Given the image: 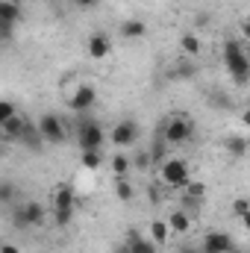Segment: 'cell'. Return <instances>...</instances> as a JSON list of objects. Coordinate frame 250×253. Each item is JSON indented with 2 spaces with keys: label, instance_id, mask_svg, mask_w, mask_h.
Masks as SVG:
<instances>
[{
  "label": "cell",
  "instance_id": "cell-1",
  "mask_svg": "<svg viewBox=\"0 0 250 253\" xmlns=\"http://www.w3.org/2000/svg\"><path fill=\"white\" fill-rule=\"evenodd\" d=\"M224 65H227L230 77H233L239 85H245V83H248L250 59H248V50H245V44H242V42H236V39H227V42H224Z\"/></svg>",
  "mask_w": 250,
  "mask_h": 253
},
{
  "label": "cell",
  "instance_id": "cell-2",
  "mask_svg": "<svg viewBox=\"0 0 250 253\" xmlns=\"http://www.w3.org/2000/svg\"><path fill=\"white\" fill-rule=\"evenodd\" d=\"M191 135H194V121L186 115H174L171 121L162 124V138L168 147H183L186 141H191Z\"/></svg>",
  "mask_w": 250,
  "mask_h": 253
},
{
  "label": "cell",
  "instance_id": "cell-3",
  "mask_svg": "<svg viewBox=\"0 0 250 253\" xmlns=\"http://www.w3.org/2000/svg\"><path fill=\"white\" fill-rule=\"evenodd\" d=\"M44 221V206L39 200H27V203H18L12 209V227L15 230H30V227H39Z\"/></svg>",
  "mask_w": 250,
  "mask_h": 253
},
{
  "label": "cell",
  "instance_id": "cell-4",
  "mask_svg": "<svg viewBox=\"0 0 250 253\" xmlns=\"http://www.w3.org/2000/svg\"><path fill=\"white\" fill-rule=\"evenodd\" d=\"M159 177H162V183L168 186V189H186V183L191 180V171H188V162L183 159H165L162 165H159Z\"/></svg>",
  "mask_w": 250,
  "mask_h": 253
},
{
  "label": "cell",
  "instance_id": "cell-5",
  "mask_svg": "<svg viewBox=\"0 0 250 253\" xmlns=\"http://www.w3.org/2000/svg\"><path fill=\"white\" fill-rule=\"evenodd\" d=\"M39 135H42V141H47V144H62L65 141V124L59 115H53V112H47V115H42L39 118Z\"/></svg>",
  "mask_w": 250,
  "mask_h": 253
},
{
  "label": "cell",
  "instance_id": "cell-6",
  "mask_svg": "<svg viewBox=\"0 0 250 253\" xmlns=\"http://www.w3.org/2000/svg\"><path fill=\"white\" fill-rule=\"evenodd\" d=\"M77 138H80V147H83V150H100L106 132H103V126L97 124V121H83Z\"/></svg>",
  "mask_w": 250,
  "mask_h": 253
},
{
  "label": "cell",
  "instance_id": "cell-7",
  "mask_svg": "<svg viewBox=\"0 0 250 253\" xmlns=\"http://www.w3.org/2000/svg\"><path fill=\"white\" fill-rule=\"evenodd\" d=\"M94 103H97V91H94V85H88V83L77 85L74 94L68 97V106H71L74 112H85V109H91Z\"/></svg>",
  "mask_w": 250,
  "mask_h": 253
},
{
  "label": "cell",
  "instance_id": "cell-8",
  "mask_svg": "<svg viewBox=\"0 0 250 253\" xmlns=\"http://www.w3.org/2000/svg\"><path fill=\"white\" fill-rule=\"evenodd\" d=\"M85 50H88V56H91L94 62H103V59H109V53H112V39H109L106 33H91L88 42H85Z\"/></svg>",
  "mask_w": 250,
  "mask_h": 253
},
{
  "label": "cell",
  "instance_id": "cell-9",
  "mask_svg": "<svg viewBox=\"0 0 250 253\" xmlns=\"http://www.w3.org/2000/svg\"><path fill=\"white\" fill-rule=\"evenodd\" d=\"M109 138H112L115 147H132L135 138H138V126H135V121H118V124L112 126Z\"/></svg>",
  "mask_w": 250,
  "mask_h": 253
},
{
  "label": "cell",
  "instance_id": "cell-10",
  "mask_svg": "<svg viewBox=\"0 0 250 253\" xmlns=\"http://www.w3.org/2000/svg\"><path fill=\"white\" fill-rule=\"evenodd\" d=\"M233 248H236V242L227 233H206L200 242V253H227Z\"/></svg>",
  "mask_w": 250,
  "mask_h": 253
},
{
  "label": "cell",
  "instance_id": "cell-11",
  "mask_svg": "<svg viewBox=\"0 0 250 253\" xmlns=\"http://www.w3.org/2000/svg\"><path fill=\"white\" fill-rule=\"evenodd\" d=\"M180 50H183V56H188V59L200 56V53H203L200 36H197V33H183V36H180Z\"/></svg>",
  "mask_w": 250,
  "mask_h": 253
},
{
  "label": "cell",
  "instance_id": "cell-12",
  "mask_svg": "<svg viewBox=\"0 0 250 253\" xmlns=\"http://www.w3.org/2000/svg\"><path fill=\"white\" fill-rule=\"evenodd\" d=\"M168 230L171 233H177V236H183V233H188V227H191V218H188V212H183V209H177V212H171L168 215Z\"/></svg>",
  "mask_w": 250,
  "mask_h": 253
},
{
  "label": "cell",
  "instance_id": "cell-13",
  "mask_svg": "<svg viewBox=\"0 0 250 253\" xmlns=\"http://www.w3.org/2000/svg\"><path fill=\"white\" fill-rule=\"evenodd\" d=\"M27 124H30V121H24L21 115H15V118H9L6 124L0 126V129H3V135H6V138H12V141H21V135H24Z\"/></svg>",
  "mask_w": 250,
  "mask_h": 253
},
{
  "label": "cell",
  "instance_id": "cell-14",
  "mask_svg": "<svg viewBox=\"0 0 250 253\" xmlns=\"http://www.w3.org/2000/svg\"><path fill=\"white\" fill-rule=\"evenodd\" d=\"M124 245L129 248V253H159L150 239H141L138 233H129V239H126Z\"/></svg>",
  "mask_w": 250,
  "mask_h": 253
},
{
  "label": "cell",
  "instance_id": "cell-15",
  "mask_svg": "<svg viewBox=\"0 0 250 253\" xmlns=\"http://www.w3.org/2000/svg\"><path fill=\"white\" fill-rule=\"evenodd\" d=\"M0 21L15 27V24L21 21V6H18V3H12V0H0Z\"/></svg>",
  "mask_w": 250,
  "mask_h": 253
},
{
  "label": "cell",
  "instance_id": "cell-16",
  "mask_svg": "<svg viewBox=\"0 0 250 253\" xmlns=\"http://www.w3.org/2000/svg\"><path fill=\"white\" fill-rule=\"evenodd\" d=\"M109 168H112V174H115V180H126V174H129V168H132V162L126 159L124 153H115V156L109 159Z\"/></svg>",
  "mask_w": 250,
  "mask_h": 253
},
{
  "label": "cell",
  "instance_id": "cell-17",
  "mask_svg": "<svg viewBox=\"0 0 250 253\" xmlns=\"http://www.w3.org/2000/svg\"><path fill=\"white\" fill-rule=\"evenodd\" d=\"M168 239H171L168 224H165V221H153V224H150V242L159 248V245H168Z\"/></svg>",
  "mask_w": 250,
  "mask_h": 253
},
{
  "label": "cell",
  "instance_id": "cell-18",
  "mask_svg": "<svg viewBox=\"0 0 250 253\" xmlns=\"http://www.w3.org/2000/svg\"><path fill=\"white\" fill-rule=\"evenodd\" d=\"M121 36L124 39H141V36H147V24L144 21H124L121 24Z\"/></svg>",
  "mask_w": 250,
  "mask_h": 253
},
{
  "label": "cell",
  "instance_id": "cell-19",
  "mask_svg": "<svg viewBox=\"0 0 250 253\" xmlns=\"http://www.w3.org/2000/svg\"><path fill=\"white\" fill-rule=\"evenodd\" d=\"M65 206H74V189L59 186L53 191V209H65Z\"/></svg>",
  "mask_w": 250,
  "mask_h": 253
},
{
  "label": "cell",
  "instance_id": "cell-20",
  "mask_svg": "<svg viewBox=\"0 0 250 253\" xmlns=\"http://www.w3.org/2000/svg\"><path fill=\"white\" fill-rule=\"evenodd\" d=\"M80 162H83V168H85V171H97V168L103 165V156H100V150H83Z\"/></svg>",
  "mask_w": 250,
  "mask_h": 253
},
{
  "label": "cell",
  "instance_id": "cell-21",
  "mask_svg": "<svg viewBox=\"0 0 250 253\" xmlns=\"http://www.w3.org/2000/svg\"><path fill=\"white\" fill-rule=\"evenodd\" d=\"M227 150H230L233 156H245V153H248V138H245V135H230V138H227Z\"/></svg>",
  "mask_w": 250,
  "mask_h": 253
},
{
  "label": "cell",
  "instance_id": "cell-22",
  "mask_svg": "<svg viewBox=\"0 0 250 253\" xmlns=\"http://www.w3.org/2000/svg\"><path fill=\"white\" fill-rule=\"evenodd\" d=\"M115 194H118V200H121V203H129V200L135 197V189H132V183H129V180H118Z\"/></svg>",
  "mask_w": 250,
  "mask_h": 253
},
{
  "label": "cell",
  "instance_id": "cell-23",
  "mask_svg": "<svg viewBox=\"0 0 250 253\" xmlns=\"http://www.w3.org/2000/svg\"><path fill=\"white\" fill-rule=\"evenodd\" d=\"M74 221V206H65V209H53V224L56 227H68Z\"/></svg>",
  "mask_w": 250,
  "mask_h": 253
},
{
  "label": "cell",
  "instance_id": "cell-24",
  "mask_svg": "<svg viewBox=\"0 0 250 253\" xmlns=\"http://www.w3.org/2000/svg\"><path fill=\"white\" fill-rule=\"evenodd\" d=\"M233 215H236L239 221H245V218H248V215H250V200H248V197H236V200H233Z\"/></svg>",
  "mask_w": 250,
  "mask_h": 253
},
{
  "label": "cell",
  "instance_id": "cell-25",
  "mask_svg": "<svg viewBox=\"0 0 250 253\" xmlns=\"http://www.w3.org/2000/svg\"><path fill=\"white\" fill-rule=\"evenodd\" d=\"M18 197V186L15 183H0V203L6 206V203H12Z\"/></svg>",
  "mask_w": 250,
  "mask_h": 253
},
{
  "label": "cell",
  "instance_id": "cell-26",
  "mask_svg": "<svg viewBox=\"0 0 250 253\" xmlns=\"http://www.w3.org/2000/svg\"><path fill=\"white\" fill-rule=\"evenodd\" d=\"M15 115H18L15 103H12V100H0V126L6 124L9 118H15Z\"/></svg>",
  "mask_w": 250,
  "mask_h": 253
},
{
  "label": "cell",
  "instance_id": "cell-27",
  "mask_svg": "<svg viewBox=\"0 0 250 253\" xmlns=\"http://www.w3.org/2000/svg\"><path fill=\"white\" fill-rule=\"evenodd\" d=\"M197 74V68L194 65H177V77H183V80H191Z\"/></svg>",
  "mask_w": 250,
  "mask_h": 253
},
{
  "label": "cell",
  "instance_id": "cell-28",
  "mask_svg": "<svg viewBox=\"0 0 250 253\" xmlns=\"http://www.w3.org/2000/svg\"><path fill=\"white\" fill-rule=\"evenodd\" d=\"M71 3H74L77 9H94V6H97L100 0H71Z\"/></svg>",
  "mask_w": 250,
  "mask_h": 253
},
{
  "label": "cell",
  "instance_id": "cell-29",
  "mask_svg": "<svg viewBox=\"0 0 250 253\" xmlns=\"http://www.w3.org/2000/svg\"><path fill=\"white\" fill-rule=\"evenodd\" d=\"M147 165H150V156L147 153H138L135 156V168H147Z\"/></svg>",
  "mask_w": 250,
  "mask_h": 253
},
{
  "label": "cell",
  "instance_id": "cell-30",
  "mask_svg": "<svg viewBox=\"0 0 250 253\" xmlns=\"http://www.w3.org/2000/svg\"><path fill=\"white\" fill-rule=\"evenodd\" d=\"M0 253H21L18 245H0Z\"/></svg>",
  "mask_w": 250,
  "mask_h": 253
},
{
  "label": "cell",
  "instance_id": "cell-31",
  "mask_svg": "<svg viewBox=\"0 0 250 253\" xmlns=\"http://www.w3.org/2000/svg\"><path fill=\"white\" fill-rule=\"evenodd\" d=\"M180 253H200V248H197V245H186Z\"/></svg>",
  "mask_w": 250,
  "mask_h": 253
},
{
  "label": "cell",
  "instance_id": "cell-32",
  "mask_svg": "<svg viewBox=\"0 0 250 253\" xmlns=\"http://www.w3.org/2000/svg\"><path fill=\"white\" fill-rule=\"evenodd\" d=\"M115 253H129V248H126V245H118V248H115Z\"/></svg>",
  "mask_w": 250,
  "mask_h": 253
},
{
  "label": "cell",
  "instance_id": "cell-33",
  "mask_svg": "<svg viewBox=\"0 0 250 253\" xmlns=\"http://www.w3.org/2000/svg\"><path fill=\"white\" fill-rule=\"evenodd\" d=\"M3 150H6V147H3V144H0V156H3Z\"/></svg>",
  "mask_w": 250,
  "mask_h": 253
},
{
  "label": "cell",
  "instance_id": "cell-34",
  "mask_svg": "<svg viewBox=\"0 0 250 253\" xmlns=\"http://www.w3.org/2000/svg\"><path fill=\"white\" fill-rule=\"evenodd\" d=\"M12 3H18V6H21V3H24V0H12Z\"/></svg>",
  "mask_w": 250,
  "mask_h": 253
}]
</instances>
